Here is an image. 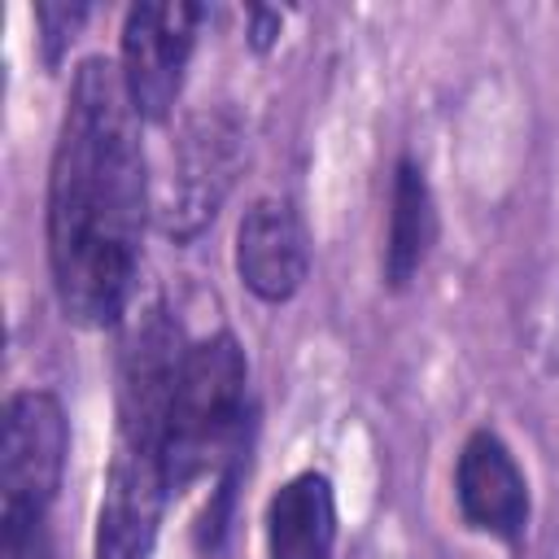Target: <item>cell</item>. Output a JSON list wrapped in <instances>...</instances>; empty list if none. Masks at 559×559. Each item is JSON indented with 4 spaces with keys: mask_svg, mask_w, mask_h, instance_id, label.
Wrapping results in <instances>:
<instances>
[{
    "mask_svg": "<svg viewBox=\"0 0 559 559\" xmlns=\"http://www.w3.org/2000/svg\"><path fill=\"white\" fill-rule=\"evenodd\" d=\"M148 175L140 114L122 70L87 57L74 70L52 170H48V266L70 323L114 328L140 280Z\"/></svg>",
    "mask_w": 559,
    "mask_h": 559,
    "instance_id": "cell-1",
    "label": "cell"
},
{
    "mask_svg": "<svg viewBox=\"0 0 559 559\" xmlns=\"http://www.w3.org/2000/svg\"><path fill=\"white\" fill-rule=\"evenodd\" d=\"M249 406V367L236 336L214 332L188 345L162 428V472L170 493H183L227 454H240Z\"/></svg>",
    "mask_w": 559,
    "mask_h": 559,
    "instance_id": "cell-2",
    "label": "cell"
},
{
    "mask_svg": "<svg viewBox=\"0 0 559 559\" xmlns=\"http://www.w3.org/2000/svg\"><path fill=\"white\" fill-rule=\"evenodd\" d=\"M245 157L240 122L227 109H201L170 144L166 179L157 192V223L170 240H197L218 214Z\"/></svg>",
    "mask_w": 559,
    "mask_h": 559,
    "instance_id": "cell-3",
    "label": "cell"
},
{
    "mask_svg": "<svg viewBox=\"0 0 559 559\" xmlns=\"http://www.w3.org/2000/svg\"><path fill=\"white\" fill-rule=\"evenodd\" d=\"M205 9L188 0H140L127 9L122 22V87L131 96V109L148 122H166L192 48H197V26Z\"/></svg>",
    "mask_w": 559,
    "mask_h": 559,
    "instance_id": "cell-4",
    "label": "cell"
},
{
    "mask_svg": "<svg viewBox=\"0 0 559 559\" xmlns=\"http://www.w3.org/2000/svg\"><path fill=\"white\" fill-rule=\"evenodd\" d=\"M70 450L66 411L44 389H22L4 406V441H0V515H44L61 489Z\"/></svg>",
    "mask_w": 559,
    "mask_h": 559,
    "instance_id": "cell-5",
    "label": "cell"
},
{
    "mask_svg": "<svg viewBox=\"0 0 559 559\" xmlns=\"http://www.w3.org/2000/svg\"><path fill=\"white\" fill-rule=\"evenodd\" d=\"M183 354L188 345L179 341V328L166 314V306H148L131 323L122 341V362H118V441L148 445L162 454L166 406H170Z\"/></svg>",
    "mask_w": 559,
    "mask_h": 559,
    "instance_id": "cell-6",
    "label": "cell"
},
{
    "mask_svg": "<svg viewBox=\"0 0 559 559\" xmlns=\"http://www.w3.org/2000/svg\"><path fill=\"white\" fill-rule=\"evenodd\" d=\"M166 498H170V485L162 472V454L148 445L118 441L105 472V493L96 507L92 559H153Z\"/></svg>",
    "mask_w": 559,
    "mask_h": 559,
    "instance_id": "cell-7",
    "label": "cell"
},
{
    "mask_svg": "<svg viewBox=\"0 0 559 559\" xmlns=\"http://www.w3.org/2000/svg\"><path fill=\"white\" fill-rule=\"evenodd\" d=\"M454 498L463 520L476 533H489L498 542H520L528 528V485L511 450L498 432L480 428L463 441L459 467H454Z\"/></svg>",
    "mask_w": 559,
    "mask_h": 559,
    "instance_id": "cell-8",
    "label": "cell"
},
{
    "mask_svg": "<svg viewBox=\"0 0 559 559\" xmlns=\"http://www.w3.org/2000/svg\"><path fill=\"white\" fill-rule=\"evenodd\" d=\"M236 271L258 301H288L310 271V240L288 201L262 197L236 227Z\"/></svg>",
    "mask_w": 559,
    "mask_h": 559,
    "instance_id": "cell-9",
    "label": "cell"
},
{
    "mask_svg": "<svg viewBox=\"0 0 559 559\" xmlns=\"http://www.w3.org/2000/svg\"><path fill=\"white\" fill-rule=\"evenodd\" d=\"M336 498L323 472L284 480L266 502V559H332Z\"/></svg>",
    "mask_w": 559,
    "mask_h": 559,
    "instance_id": "cell-10",
    "label": "cell"
},
{
    "mask_svg": "<svg viewBox=\"0 0 559 559\" xmlns=\"http://www.w3.org/2000/svg\"><path fill=\"white\" fill-rule=\"evenodd\" d=\"M437 240V205L424 170L402 157L393 170V197H389V240H384V280L389 288H406L419 266L428 262V249Z\"/></svg>",
    "mask_w": 559,
    "mask_h": 559,
    "instance_id": "cell-11",
    "label": "cell"
},
{
    "mask_svg": "<svg viewBox=\"0 0 559 559\" xmlns=\"http://www.w3.org/2000/svg\"><path fill=\"white\" fill-rule=\"evenodd\" d=\"M35 22H39V52L48 66H57L74 44L79 26L87 22V4H35Z\"/></svg>",
    "mask_w": 559,
    "mask_h": 559,
    "instance_id": "cell-12",
    "label": "cell"
},
{
    "mask_svg": "<svg viewBox=\"0 0 559 559\" xmlns=\"http://www.w3.org/2000/svg\"><path fill=\"white\" fill-rule=\"evenodd\" d=\"M0 555L4 559H57L44 515H0Z\"/></svg>",
    "mask_w": 559,
    "mask_h": 559,
    "instance_id": "cell-13",
    "label": "cell"
},
{
    "mask_svg": "<svg viewBox=\"0 0 559 559\" xmlns=\"http://www.w3.org/2000/svg\"><path fill=\"white\" fill-rule=\"evenodd\" d=\"M249 17H253V31H249L253 48H258V52L271 48L275 35H280V13H271V9H249Z\"/></svg>",
    "mask_w": 559,
    "mask_h": 559,
    "instance_id": "cell-14",
    "label": "cell"
}]
</instances>
